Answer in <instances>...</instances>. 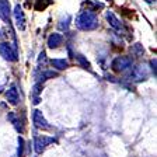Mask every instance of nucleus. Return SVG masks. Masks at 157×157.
<instances>
[{
	"label": "nucleus",
	"instance_id": "obj_1",
	"mask_svg": "<svg viewBox=\"0 0 157 157\" xmlns=\"http://www.w3.org/2000/svg\"><path fill=\"white\" fill-rule=\"evenodd\" d=\"M98 25L97 23V17L93 11L87 10V11H82V13L77 16L76 18V27L78 29H83V31H90V29H94Z\"/></svg>",
	"mask_w": 157,
	"mask_h": 157
},
{
	"label": "nucleus",
	"instance_id": "obj_2",
	"mask_svg": "<svg viewBox=\"0 0 157 157\" xmlns=\"http://www.w3.org/2000/svg\"><path fill=\"white\" fill-rule=\"evenodd\" d=\"M131 65H132L131 58L118 56V58H115L114 60H112L111 67H112V70H115V72H124V70H126L128 67H131Z\"/></svg>",
	"mask_w": 157,
	"mask_h": 157
},
{
	"label": "nucleus",
	"instance_id": "obj_3",
	"mask_svg": "<svg viewBox=\"0 0 157 157\" xmlns=\"http://www.w3.org/2000/svg\"><path fill=\"white\" fill-rule=\"evenodd\" d=\"M0 55L3 56L4 60H9V62H16L17 60V52L9 42L0 44Z\"/></svg>",
	"mask_w": 157,
	"mask_h": 157
},
{
	"label": "nucleus",
	"instance_id": "obj_4",
	"mask_svg": "<svg viewBox=\"0 0 157 157\" xmlns=\"http://www.w3.org/2000/svg\"><path fill=\"white\" fill-rule=\"evenodd\" d=\"M55 142L52 137H46V136H35L34 137V150L35 153H42L45 150V147L48 146L49 143Z\"/></svg>",
	"mask_w": 157,
	"mask_h": 157
},
{
	"label": "nucleus",
	"instance_id": "obj_5",
	"mask_svg": "<svg viewBox=\"0 0 157 157\" xmlns=\"http://www.w3.org/2000/svg\"><path fill=\"white\" fill-rule=\"evenodd\" d=\"M33 122H34V125H35V128H38V129H48L49 128L45 117H44L42 112L39 111V109H35V111L33 112Z\"/></svg>",
	"mask_w": 157,
	"mask_h": 157
},
{
	"label": "nucleus",
	"instance_id": "obj_6",
	"mask_svg": "<svg viewBox=\"0 0 157 157\" xmlns=\"http://www.w3.org/2000/svg\"><path fill=\"white\" fill-rule=\"evenodd\" d=\"M131 77H133L135 82H143L147 78V69L143 65H137L131 72Z\"/></svg>",
	"mask_w": 157,
	"mask_h": 157
},
{
	"label": "nucleus",
	"instance_id": "obj_7",
	"mask_svg": "<svg viewBox=\"0 0 157 157\" xmlns=\"http://www.w3.org/2000/svg\"><path fill=\"white\" fill-rule=\"evenodd\" d=\"M14 18H16L17 27H18L20 29H24V27H25V16H24V11L20 4H17V6L14 7Z\"/></svg>",
	"mask_w": 157,
	"mask_h": 157
},
{
	"label": "nucleus",
	"instance_id": "obj_8",
	"mask_svg": "<svg viewBox=\"0 0 157 157\" xmlns=\"http://www.w3.org/2000/svg\"><path fill=\"white\" fill-rule=\"evenodd\" d=\"M10 3L9 0H0V17L4 23H10Z\"/></svg>",
	"mask_w": 157,
	"mask_h": 157
},
{
	"label": "nucleus",
	"instance_id": "obj_9",
	"mask_svg": "<svg viewBox=\"0 0 157 157\" xmlns=\"http://www.w3.org/2000/svg\"><path fill=\"white\" fill-rule=\"evenodd\" d=\"M105 18H107L108 24H109L112 28H115V29H122V24L119 23V20L117 18V16H115L112 11H107V13H105Z\"/></svg>",
	"mask_w": 157,
	"mask_h": 157
},
{
	"label": "nucleus",
	"instance_id": "obj_10",
	"mask_svg": "<svg viewBox=\"0 0 157 157\" xmlns=\"http://www.w3.org/2000/svg\"><path fill=\"white\" fill-rule=\"evenodd\" d=\"M6 97H7V101H9L10 104L16 105L17 102H18V91H17L16 86H10V88L6 93Z\"/></svg>",
	"mask_w": 157,
	"mask_h": 157
},
{
	"label": "nucleus",
	"instance_id": "obj_11",
	"mask_svg": "<svg viewBox=\"0 0 157 157\" xmlns=\"http://www.w3.org/2000/svg\"><path fill=\"white\" fill-rule=\"evenodd\" d=\"M62 41H63V38H62V35L60 34H51L49 35V38H48V46L49 48H58L60 44H62Z\"/></svg>",
	"mask_w": 157,
	"mask_h": 157
},
{
	"label": "nucleus",
	"instance_id": "obj_12",
	"mask_svg": "<svg viewBox=\"0 0 157 157\" xmlns=\"http://www.w3.org/2000/svg\"><path fill=\"white\" fill-rule=\"evenodd\" d=\"M52 66L55 69H58V70H65V69H67L69 62L66 60V59H53Z\"/></svg>",
	"mask_w": 157,
	"mask_h": 157
},
{
	"label": "nucleus",
	"instance_id": "obj_13",
	"mask_svg": "<svg viewBox=\"0 0 157 157\" xmlns=\"http://www.w3.org/2000/svg\"><path fill=\"white\" fill-rule=\"evenodd\" d=\"M51 4V0H35V10L36 11H42Z\"/></svg>",
	"mask_w": 157,
	"mask_h": 157
},
{
	"label": "nucleus",
	"instance_id": "obj_14",
	"mask_svg": "<svg viewBox=\"0 0 157 157\" xmlns=\"http://www.w3.org/2000/svg\"><path fill=\"white\" fill-rule=\"evenodd\" d=\"M75 58H76V60H77V63L82 66L83 69H90V62H88V60L83 55H80V53H78V55H76Z\"/></svg>",
	"mask_w": 157,
	"mask_h": 157
},
{
	"label": "nucleus",
	"instance_id": "obj_15",
	"mask_svg": "<svg viewBox=\"0 0 157 157\" xmlns=\"http://www.w3.org/2000/svg\"><path fill=\"white\" fill-rule=\"evenodd\" d=\"M41 88H42V86H41V83H36V84L34 86V91H33L34 104H38V102H39V93H41Z\"/></svg>",
	"mask_w": 157,
	"mask_h": 157
},
{
	"label": "nucleus",
	"instance_id": "obj_16",
	"mask_svg": "<svg viewBox=\"0 0 157 157\" xmlns=\"http://www.w3.org/2000/svg\"><path fill=\"white\" fill-rule=\"evenodd\" d=\"M24 153V139L21 136H18V149H17V156L23 157Z\"/></svg>",
	"mask_w": 157,
	"mask_h": 157
},
{
	"label": "nucleus",
	"instance_id": "obj_17",
	"mask_svg": "<svg viewBox=\"0 0 157 157\" xmlns=\"http://www.w3.org/2000/svg\"><path fill=\"white\" fill-rule=\"evenodd\" d=\"M132 52H133L136 56H142V55H143L144 51H143V48H142L140 44H136V45L132 46Z\"/></svg>",
	"mask_w": 157,
	"mask_h": 157
},
{
	"label": "nucleus",
	"instance_id": "obj_18",
	"mask_svg": "<svg viewBox=\"0 0 157 157\" xmlns=\"http://www.w3.org/2000/svg\"><path fill=\"white\" fill-rule=\"evenodd\" d=\"M69 21H70V17H69V16H66L65 18H62V20H60V24H59V28L65 29V31H66V29L69 28Z\"/></svg>",
	"mask_w": 157,
	"mask_h": 157
},
{
	"label": "nucleus",
	"instance_id": "obj_19",
	"mask_svg": "<svg viewBox=\"0 0 157 157\" xmlns=\"http://www.w3.org/2000/svg\"><path fill=\"white\" fill-rule=\"evenodd\" d=\"M56 76V73L55 72H45V73H42V75H41V78H39V80H46V78H52V77H55Z\"/></svg>",
	"mask_w": 157,
	"mask_h": 157
},
{
	"label": "nucleus",
	"instance_id": "obj_20",
	"mask_svg": "<svg viewBox=\"0 0 157 157\" xmlns=\"http://www.w3.org/2000/svg\"><path fill=\"white\" fill-rule=\"evenodd\" d=\"M150 66H151V72H153V75L156 76V73H157V69H156L157 62H156V59H151V60H150Z\"/></svg>",
	"mask_w": 157,
	"mask_h": 157
},
{
	"label": "nucleus",
	"instance_id": "obj_21",
	"mask_svg": "<svg viewBox=\"0 0 157 157\" xmlns=\"http://www.w3.org/2000/svg\"><path fill=\"white\" fill-rule=\"evenodd\" d=\"M146 2H147V3H153L154 0H146Z\"/></svg>",
	"mask_w": 157,
	"mask_h": 157
}]
</instances>
